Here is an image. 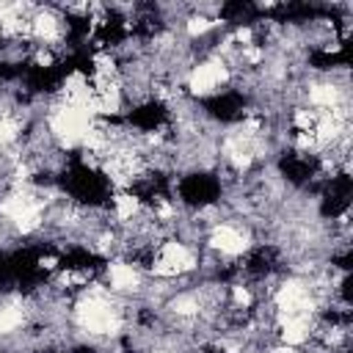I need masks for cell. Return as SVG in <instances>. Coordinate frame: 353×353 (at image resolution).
I'll return each mask as SVG.
<instances>
[{
  "instance_id": "cell-1",
  "label": "cell",
  "mask_w": 353,
  "mask_h": 353,
  "mask_svg": "<svg viewBox=\"0 0 353 353\" xmlns=\"http://www.w3.org/2000/svg\"><path fill=\"white\" fill-rule=\"evenodd\" d=\"M149 353H171V350H163V347H154V350H149Z\"/></svg>"
}]
</instances>
